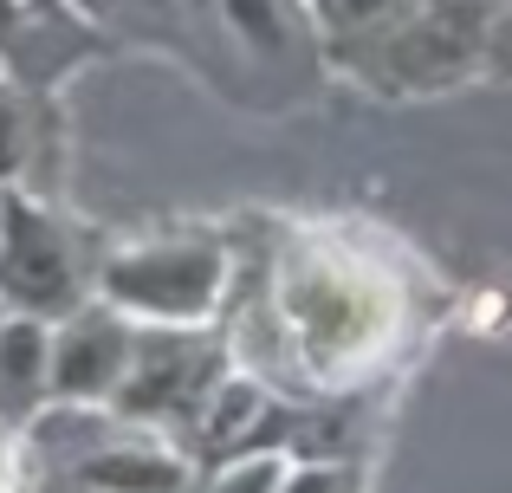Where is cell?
I'll return each mask as SVG.
<instances>
[{
  "instance_id": "cell-13",
  "label": "cell",
  "mask_w": 512,
  "mask_h": 493,
  "mask_svg": "<svg viewBox=\"0 0 512 493\" xmlns=\"http://www.w3.org/2000/svg\"><path fill=\"white\" fill-rule=\"evenodd\" d=\"M279 493H350V481H344V468H331V461H292V474H286Z\"/></svg>"
},
{
  "instance_id": "cell-14",
  "label": "cell",
  "mask_w": 512,
  "mask_h": 493,
  "mask_svg": "<svg viewBox=\"0 0 512 493\" xmlns=\"http://www.w3.org/2000/svg\"><path fill=\"white\" fill-rule=\"evenodd\" d=\"M0 493H26V442L13 422H0Z\"/></svg>"
},
{
  "instance_id": "cell-6",
  "label": "cell",
  "mask_w": 512,
  "mask_h": 493,
  "mask_svg": "<svg viewBox=\"0 0 512 493\" xmlns=\"http://www.w3.org/2000/svg\"><path fill=\"white\" fill-rule=\"evenodd\" d=\"M98 39L72 13V0H0V72L20 85H52L65 78Z\"/></svg>"
},
{
  "instance_id": "cell-3",
  "label": "cell",
  "mask_w": 512,
  "mask_h": 493,
  "mask_svg": "<svg viewBox=\"0 0 512 493\" xmlns=\"http://www.w3.org/2000/svg\"><path fill=\"white\" fill-rule=\"evenodd\" d=\"M214 370H221V344L201 325H163V331H137L130 370L117 383L111 409L124 422H163V416H195L214 396Z\"/></svg>"
},
{
  "instance_id": "cell-9",
  "label": "cell",
  "mask_w": 512,
  "mask_h": 493,
  "mask_svg": "<svg viewBox=\"0 0 512 493\" xmlns=\"http://www.w3.org/2000/svg\"><path fill=\"white\" fill-rule=\"evenodd\" d=\"M415 7L422 0H312V20L331 46H363V39L389 33L396 20H409Z\"/></svg>"
},
{
  "instance_id": "cell-15",
  "label": "cell",
  "mask_w": 512,
  "mask_h": 493,
  "mask_svg": "<svg viewBox=\"0 0 512 493\" xmlns=\"http://www.w3.org/2000/svg\"><path fill=\"white\" fill-rule=\"evenodd\" d=\"M0 228H7V189H0Z\"/></svg>"
},
{
  "instance_id": "cell-12",
  "label": "cell",
  "mask_w": 512,
  "mask_h": 493,
  "mask_svg": "<svg viewBox=\"0 0 512 493\" xmlns=\"http://www.w3.org/2000/svg\"><path fill=\"white\" fill-rule=\"evenodd\" d=\"M175 0H72V13L85 26H143V20H156V13H169Z\"/></svg>"
},
{
  "instance_id": "cell-10",
  "label": "cell",
  "mask_w": 512,
  "mask_h": 493,
  "mask_svg": "<svg viewBox=\"0 0 512 493\" xmlns=\"http://www.w3.org/2000/svg\"><path fill=\"white\" fill-rule=\"evenodd\" d=\"M292 474V455L286 448H253V455H234L214 468V487L208 493H279Z\"/></svg>"
},
{
  "instance_id": "cell-8",
  "label": "cell",
  "mask_w": 512,
  "mask_h": 493,
  "mask_svg": "<svg viewBox=\"0 0 512 493\" xmlns=\"http://www.w3.org/2000/svg\"><path fill=\"white\" fill-rule=\"evenodd\" d=\"M39 409H52V325L7 312L0 318V422L26 429Z\"/></svg>"
},
{
  "instance_id": "cell-5",
  "label": "cell",
  "mask_w": 512,
  "mask_h": 493,
  "mask_svg": "<svg viewBox=\"0 0 512 493\" xmlns=\"http://www.w3.org/2000/svg\"><path fill=\"white\" fill-rule=\"evenodd\" d=\"M137 331L117 318V305H78L52 331V403H111L130 370Z\"/></svg>"
},
{
  "instance_id": "cell-7",
  "label": "cell",
  "mask_w": 512,
  "mask_h": 493,
  "mask_svg": "<svg viewBox=\"0 0 512 493\" xmlns=\"http://www.w3.org/2000/svg\"><path fill=\"white\" fill-rule=\"evenodd\" d=\"M85 493H188V461L156 435H104L91 455L59 468Z\"/></svg>"
},
{
  "instance_id": "cell-11",
  "label": "cell",
  "mask_w": 512,
  "mask_h": 493,
  "mask_svg": "<svg viewBox=\"0 0 512 493\" xmlns=\"http://www.w3.org/2000/svg\"><path fill=\"white\" fill-rule=\"evenodd\" d=\"M26 150H33V130H26V104L0 91V189H13V182H20Z\"/></svg>"
},
{
  "instance_id": "cell-4",
  "label": "cell",
  "mask_w": 512,
  "mask_h": 493,
  "mask_svg": "<svg viewBox=\"0 0 512 493\" xmlns=\"http://www.w3.org/2000/svg\"><path fill=\"white\" fill-rule=\"evenodd\" d=\"M0 305L46 318V325L85 305V286H78V266H72L59 221L20 189H7V228H0Z\"/></svg>"
},
{
  "instance_id": "cell-2",
  "label": "cell",
  "mask_w": 512,
  "mask_h": 493,
  "mask_svg": "<svg viewBox=\"0 0 512 493\" xmlns=\"http://www.w3.org/2000/svg\"><path fill=\"white\" fill-rule=\"evenodd\" d=\"M104 305L163 325H201L221 305V247L214 241H156L104 260L98 273Z\"/></svg>"
},
{
  "instance_id": "cell-1",
  "label": "cell",
  "mask_w": 512,
  "mask_h": 493,
  "mask_svg": "<svg viewBox=\"0 0 512 493\" xmlns=\"http://www.w3.org/2000/svg\"><path fill=\"white\" fill-rule=\"evenodd\" d=\"M273 312L299 377L312 383V396H325L370 377L396 351L409 292L376 266V253L344 247L338 234H299L279 253Z\"/></svg>"
},
{
  "instance_id": "cell-16",
  "label": "cell",
  "mask_w": 512,
  "mask_h": 493,
  "mask_svg": "<svg viewBox=\"0 0 512 493\" xmlns=\"http://www.w3.org/2000/svg\"><path fill=\"white\" fill-rule=\"evenodd\" d=\"M0 318H7V305H0Z\"/></svg>"
}]
</instances>
